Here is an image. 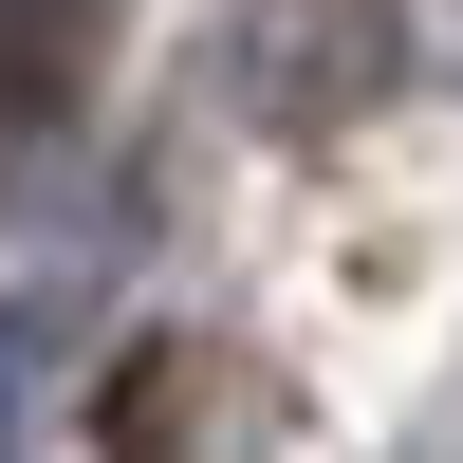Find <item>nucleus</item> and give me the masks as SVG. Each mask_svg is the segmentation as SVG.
Here are the masks:
<instances>
[{
  "instance_id": "nucleus-1",
  "label": "nucleus",
  "mask_w": 463,
  "mask_h": 463,
  "mask_svg": "<svg viewBox=\"0 0 463 463\" xmlns=\"http://www.w3.org/2000/svg\"><path fill=\"white\" fill-rule=\"evenodd\" d=\"M19 111H56V37H37V0H0V130Z\"/></svg>"
}]
</instances>
